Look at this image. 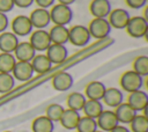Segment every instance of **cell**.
I'll return each instance as SVG.
<instances>
[{
	"instance_id": "obj_22",
	"label": "cell",
	"mask_w": 148,
	"mask_h": 132,
	"mask_svg": "<svg viewBox=\"0 0 148 132\" xmlns=\"http://www.w3.org/2000/svg\"><path fill=\"white\" fill-rule=\"evenodd\" d=\"M104 101V103L111 108H117L119 104L123 103L124 96L123 93L120 91V89L118 88H108L105 89L104 96L102 98Z\"/></svg>"
},
{
	"instance_id": "obj_19",
	"label": "cell",
	"mask_w": 148,
	"mask_h": 132,
	"mask_svg": "<svg viewBox=\"0 0 148 132\" xmlns=\"http://www.w3.org/2000/svg\"><path fill=\"white\" fill-rule=\"evenodd\" d=\"M52 44L65 45L68 42V29L65 25H53L49 31Z\"/></svg>"
},
{
	"instance_id": "obj_20",
	"label": "cell",
	"mask_w": 148,
	"mask_h": 132,
	"mask_svg": "<svg viewBox=\"0 0 148 132\" xmlns=\"http://www.w3.org/2000/svg\"><path fill=\"white\" fill-rule=\"evenodd\" d=\"M30 64L34 69V73H38V74H44L49 72L52 67V63L50 61L46 54H36L30 61Z\"/></svg>"
},
{
	"instance_id": "obj_11",
	"label": "cell",
	"mask_w": 148,
	"mask_h": 132,
	"mask_svg": "<svg viewBox=\"0 0 148 132\" xmlns=\"http://www.w3.org/2000/svg\"><path fill=\"white\" fill-rule=\"evenodd\" d=\"M12 73H13L12 75L14 79H16L21 82H25L32 78L34 69L29 61H16Z\"/></svg>"
},
{
	"instance_id": "obj_1",
	"label": "cell",
	"mask_w": 148,
	"mask_h": 132,
	"mask_svg": "<svg viewBox=\"0 0 148 132\" xmlns=\"http://www.w3.org/2000/svg\"><path fill=\"white\" fill-rule=\"evenodd\" d=\"M50 12V19L56 25H67L72 19H73V10L69 6L61 5V3H54L51 7Z\"/></svg>"
},
{
	"instance_id": "obj_21",
	"label": "cell",
	"mask_w": 148,
	"mask_h": 132,
	"mask_svg": "<svg viewBox=\"0 0 148 132\" xmlns=\"http://www.w3.org/2000/svg\"><path fill=\"white\" fill-rule=\"evenodd\" d=\"M114 115L118 119L119 123H123V124H130L132 122V119L135 117L136 115V111L133 110L127 103H121L119 104L117 108H116V111H114Z\"/></svg>"
},
{
	"instance_id": "obj_38",
	"label": "cell",
	"mask_w": 148,
	"mask_h": 132,
	"mask_svg": "<svg viewBox=\"0 0 148 132\" xmlns=\"http://www.w3.org/2000/svg\"><path fill=\"white\" fill-rule=\"evenodd\" d=\"M110 132H131L127 127H125V126H123V125H117L114 129H112Z\"/></svg>"
},
{
	"instance_id": "obj_14",
	"label": "cell",
	"mask_w": 148,
	"mask_h": 132,
	"mask_svg": "<svg viewBox=\"0 0 148 132\" xmlns=\"http://www.w3.org/2000/svg\"><path fill=\"white\" fill-rule=\"evenodd\" d=\"M46 56L50 59V61L56 65L58 64H62L67 57H68V51L66 49L65 45H60V44H51L47 50H46Z\"/></svg>"
},
{
	"instance_id": "obj_15",
	"label": "cell",
	"mask_w": 148,
	"mask_h": 132,
	"mask_svg": "<svg viewBox=\"0 0 148 132\" xmlns=\"http://www.w3.org/2000/svg\"><path fill=\"white\" fill-rule=\"evenodd\" d=\"M16 61H31L36 56V51L29 42H18L16 49L13 52Z\"/></svg>"
},
{
	"instance_id": "obj_33",
	"label": "cell",
	"mask_w": 148,
	"mask_h": 132,
	"mask_svg": "<svg viewBox=\"0 0 148 132\" xmlns=\"http://www.w3.org/2000/svg\"><path fill=\"white\" fill-rule=\"evenodd\" d=\"M14 8L13 0H0V13H8Z\"/></svg>"
},
{
	"instance_id": "obj_6",
	"label": "cell",
	"mask_w": 148,
	"mask_h": 132,
	"mask_svg": "<svg viewBox=\"0 0 148 132\" xmlns=\"http://www.w3.org/2000/svg\"><path fill=\"white\" fill-rule=\"evenodd\" d=\"M30 41L29 43L32 45V47L35 49V51L37 52H43L46 51L47 47L52 44L51 39H50V35L49 31L44 30V29H37L36 31L30 34Z\"/></svg>"
},
{
	"instance_id": "obj_4",
	"label": "cell",
	"mask_w": 148,
	"mask_h": 132,
	"mask_svg": "<svg viewBox=\"0 0 148 132\" xmlns=\"http://www.w3.org/2000/svg\"><path fill=\"white\" fill-rule=\"evenodd\" d=\"M119 83H120V87L125 91L132 93V91L141 89V87L143 85V78L132 69V71H127V72L123 73V75L120 76Z\"/></svg>"
},
{
	"instance_id": "obj_9",
	"label": "cell",
	"mask_w": 148,
	"mask_h": 132,
	"mask_svg": "<svg viewBox=\"0 0 148 132\" xmlns=\"http://www.w3.org/2000/svg\"><path fill=\"white\" fill-rule=\"evenodd\" d=\"M29 20L32 24V28H36V29H44L46 28L50 22H51V19H50V12L45 8H36L31 12V14L29 15Z\"/></svg>"
},
{
	"instance_id": "obj_8",
	"label": "cell",
	"mask_w": 148,
	"mask_h": 132,
	"mask_svg": "<svg viewBox=\"0 0 148 132\" xmlns=\"http://www.w3.org/2000/svg\"><path fill=\"white\" fill-rule=\"evenodd\" d=\"M130 13L124 8H114L111 9L110 14L108 15V21L111 28L114 29H125L127 22L130 20Z\"/></svg>"
},
{
	"instance_id": "obj_41",
	"label": "cell",
	"mask_w": 148,
	"mask_h": 132,
	"mask_svg": "<svg viewBox=\"0 0 148 132\" xmlns=\"http://www.w3.org/2000/svg\"><path fill=\"white\" fill-rule=\"evenodd\" d=\"M5 132H12V131H5Z\"/></svg>"
},
{
	"instance_id": "obj_30",
	"label": "cell",
	"mask_w": 148,
	"mask_h": 132,
	"mask_svg": "<svg viewBox=\"0 0 148 132\" xmlns=\"http://www.w3.org/2000/svg\"><path fill=\"white\" fill-rule=\"evenodd\" d=\"M133 71L141 75L142 78L148 74V57L147 56H139L133 61Z\"/></svg>"
},
{
	"instance_id": "obj_37",
	"label": "cell",
	"mask_w": 148,
	"mask_h": 132,
	"mask_svg": "<svg viewBox=\"0 0 148 132\" xmlns=\"http://www.w3.org/2000/svg\"><path fill=\"white\" fill-rule=\"evenodd\" d=\"M14 6H17L18 8H28L34 3V0H13Z\"/></svg>"
},
{
	"instance_id": "obj_18",
	"label": "cell",
	"mask_w": 148,
	"mask_h": 132,
	"mask_svg": "<svg viewBox=\"0 0 148 132\" xmlns=\"http://www.w3.org/2000/svg\"><path fill=\"white\" fill-rule=\"evenodd\" d=\"M105 86L99 81H91L87 85L84 90V96L88 97V100H95L101 101L105 93Z\"/></svg>"
},
{
	"instance_id": "obj_25",
	"label": "cell",
	"mask_w": 148,
	"mask_h": 132,
	"mask_svg": "<svg viewBox=\"0 0 148 132\" xmlns=\"http://www.w3.org/2000/svg\"><path fill=\"white\" fill-rule=\"evenodd\" d=\"M32 132H53L54 125L46 116H39L32 122Z\"/></svg>"
},
{
	"instance_id": "obj_36",
	"label": "cell",
	"mask_w": 148,
	"mask_h": 132,
	"mask_svg": "<svg viewBox=\"0 0 148 132\" xmlns=\"http://www.w3.org/2000/svg\"><path fill=\"white\" fill-rule=\"evenodd\" d=\"M34 2H36L39 8L47 9V8H50V7H52L54 5L56 0H34Z\"/></svg>"
},
{
	"instance_id": "obj_23",
	"label": "cell",
	"mask_w": 148,
	"mask_h": 132,
	"mask_svg": "<svg viewBox=\"0 0 148 132\" xmlns=\"http://www.w3.org/2000/svg\"><path fill=\"white\" fill-rule=\"evenodd\" d=\"M80 115H79V111H75V110H72V109H66L64 110L62 112V116L60 118V123L61 125L67 129V130H74L76 129L77 126V123L80 120Z\"/></svg>"
},
{
	"instance_id": "obj_34",
	"label": "cell",
	"mask_w": 148,
	"mask_h": 132,
	"mask_svg": "<svg viewBox=\"0 0 148 132\" xmlns=\"http://www.w3.org/2000/svg\"><path fill=\"white\" fill-rule=\"evenodd\" d=\"M126 5L130 7V8H133V9H140L142 7L146 6L147 3V0H125Z\"/></svg>"
},
{
	"instance_id": "obj_39",
	"label": "cell",
	"mask_w": 148,
	"mask_h": 132,
	"mask_svg": "<svg viewBox=\"0 0 148 132\" xmlns=\"http://www.w3.org/2000/svg\"><path fill=\"white\" fill-rule=\"evenodd\" d=\"M58 3H61V5H66V6H71L72 3H74L76 0H57Z\"/></svg>"
},
{
	"instance_id": "obj_17",
	"label": "cell",
	"mask_w": 148,
	"mask_h": 132,
	"mask_svg": "<svg viewBox=\"0 0 148 132\" xmlns=\"http://www.w3.org/2000/svg\"><path fill=\"white\" fill-rule=\"evenodd\" d=\"M52 86L58 91H66L73 86V76L66 72L58 73L52 79Z\"/></svg>"
},
{
	"instance_id": "obj_3",
	"label": "cell",
	"mask_w": 148,
	"mask_h": 132,
	"mask_svg": "<svg viewBox=\"0 0 148 132\" xmlns=\"http://www.w3.org/2000/svg\"><path fill=\"white\" fill-rule=\"evenodd\" d=\"M90 34V37L96 39H104L109 36L111 31V25L108 21V19H98L94 17L89 25L87 27Z\"/></svg>"
},
{
	"instance_id": "obj_13",
	"label": "cell",
	"mask_w": 148,
	"mask_h": 132,
	"mask_svg": "<svg viewBox=\"0 0 148 132\" xmlns=\"http://www.w3.org/2000/svg\"><path fill=\"white\" fill-rule=\"evenodd\" d=\"M112 7L109 0H91L89 3V12L94 17L106 19Z\"/></svg>"
},
{
	"instance_id": "obj_27",
	"label": "cell",
	"mask_w": 148,
	"mask_h": 132,
	"mask_svg": "<svg viewBox=\"0 0 148 132\" xmlns=\"http://www.w3.org/2000/svg\"><path fill=\"white\" fill-rule=\"evenodd\" d=\"M16 59L13 53H0V73H12Z\"/></svg>"
},
{
	"instance_id": "obj_26",
	"label": "cell",
	"mask_w": 148,
	"mask_h": 132,
	"mask_svg": "<svg viewBox=\"0 0 148 132\" xmlns=\"http://www.w3.org/2000/svg\"><path fill=\"white\" fill-rule=\"evenodd\" d=\"M87 101V97L79 91H74L72 94H69V96L67 97V105L68 109L75 110V111H80L83 109V105Z\"/></svg>"
},
{
	"instance_id": "obj_5",
	"label": "cell",
	"mask_w": 148,
	"mask_h": 132,
	"mask_svg": "<svg viewBox=\"0 0 148 132\" xmlns=\"http://www.w3.org/2000/svg\"><path fill=\"white\" fill-rule=\"evenodd\" d=\"M90 34L87 27L76 24L68 29V42L75 46H84L90 41Z\"/></svg>"
},
{
	"instance_id": "obj_7",
	"label": "cell",
	"mask_w": 148,
	"mask_h": 132,
	"mask_svg": "<svg viewBox=\"0 0 148 132\" xmlns=\"http://www.w3.org/2000/svg\"><path fill=\"white\" fill-rule=\"evenodd\" d=\"M10 27H12V32L17 37L28 36L32 31V24L29 20V16L27 15H18L14 17L10 23Z\"/></svg>"
},
{
	"instance_id": "obj_29",
	"label": "cell",
	"mask_w": 148,
	"mask_h": 132,
	"mask_svg": "<svg viewBox=\"0 0 148 132\" xmlns=\"http://www.w3.org/2000/svg\"><path fill=\"white\" fill-rule=\"evenodd\" d=\"M130 124L132 132H148V118L145 115H135Z\"/></svg>"
},
{
	"instance_id": "obj_2",
	"label": "cell",
	"mask_w": 148,
	"mask_h": 132,
	"mask_svg": "<svg viewBox=\"0 0 148 132\" xmlns=\"http://www.w3.org/2000/svg\"><path fill=\"white\" fill-rule=\"evenodd\" d=\"M125 29L127 34L133 38L145 37L148 31V21L143 16H132L130 17Z\"/></svg>"
},
{
	"instance_id": "obj_40",
	"label": "cell",
	"mask_w": 148,
	"mask_h": 132,
	"mask_svg": "<svg viewBox=\"0 0 148 132\" xmlns=\"http://www.w3.org/2000/svg\"><path fill=\"white\" fill-rule=\"evenodd\" d=\"M95 132H104V131H95Z\"/></svg>"
},
{
	"instance_id": "obj_32",
	"label": "cell",
	"mask_w": 148,
	"mask_h": 132,
	"mask_svg": "<svg viewBox=\"0 0 148 132\" xmlns=\"http://www.w3.org/2000/svg\"><path fill=\"white\" fill-rule=\"evenodd\" d=\"M64 107L62 105H60V104H51V105H49L47 108H46V117L50 119V120H52L53 123L54 122H59L60 120V118H61V116H62V112H64Z\"/></svg>"
},
{
	"instance_id": "obj_28",
	"label": "cell",
	"mask_w": 148,
	"mask_h": 132,
	"mask_svg": "<svg viewBox=\"0 0 148 132\" xmlns=\"http://www.w3.org/2000/svg\"><path fill=\"white\" fill-rule=\"evenodd\" d=\"M76 130H77V132H95V131H97L96 119L87 117V116L80 117Z\"/></svg>"
},
{
	"instance_id": "obj_16",
	"label": "cell",
	"mask_w": 148,
	"mask_h": 132,
	"mask_svg": "<svg viewBox=\"0 0 148 132\" xmlns=\"http://www.w3.org/2000/svg\"><path fill=\"white\" fill-rule=\"evenodd\" d=\"M18 44V37L12 31H3L0 34V51L5 53H13Z\"/></svg>"
},
{
	"instance_id": "obj_10",
	"label": "cell",
	"mask_w": 148,
	"mask_h": 132,
	"mask_svg": "<svg viewBox=\"0 0 148 132\" xmlns=\"http://www.w3.org/2000/svg\"><path fill=\"white\" fill-rule=\"evenodd\" d=\"M96 119H97L96 120L97 127L102 129V131L104 132H110L112 129L119 125V122L114 115V111H111V110H103Z\"/></svg>"
},
{
	"instance_id": "obj_31",
	"label": "cell",
	"mask_w": 148,
	"mask_h": 132,
	"mask_svg": "<svg viewBox=\"0 0 148 132\" xmlns=\"http://www.w3.org/2000/svg\"><path fill=\"white\" fill-rule=\"evenodd\" d=\"M15 79L12 73H0V94H6L14 88Z\"/></svg>"
},
{
	"instance_id": "obj_24",
	"label": "cell",
	"mask_w": 148,
	"mask_h": 132,
	"mask_svg": "<svg viewBox=\"0 0 148 132\" xmlns=\"http://www.w3.org/2000/svg\"><path fill=\"white\" fill-rule=\"evenodd\" d=\"M83 112H84V116L87 117H90V118H94L96 119L101 112L104 110L103 109V105L101 103V101H95V100H87L84 105H83Z\"/></svg>"
},
{
	"instance_id": "obj_35",
	"label": "cell",
	"mask_w": 148,
	"mask_h": 132,
	"mask_svg": "<svg viewBox=\"0 0 148 132\" xmlns=\"http://www.w3.org/2000/svg\"><path fill=\"white\" fill-rule=\"evenodd\" d=\"M9 25V20L5 13H0V34L6 31V29Z\"/></svg>"
},
{
	"instance_id": "obj_12",
	"label": "cell",
	"mask_w": 148,
	"mask_h": 132,
	"mask_svg": "<svg viewBox=\"0 0 148 132\" xmlns=\"http://www.w3.org/2000/svg\"><path fill=\"white\" fill-rule=\"evenodd\" d=\"M127 104L133 110H135L136 112L145 110L148 105V95H147V93L142 91L141 89L130 93L128 98H127Z\"/></svg>"
}]
</instances>
